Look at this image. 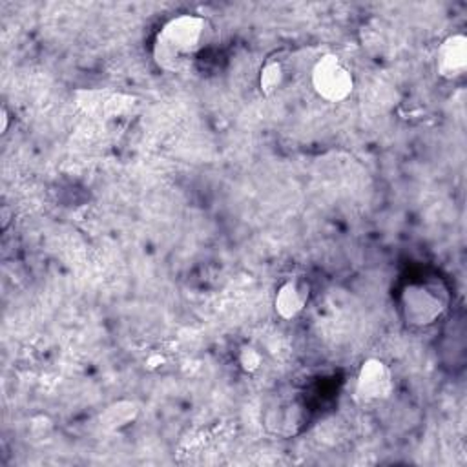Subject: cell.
I'll return each instance as SVG.
<instances>
[{
    "label": "cell",
    "instance_id": "1",
    "mask_svg": "<svg viewBox=\"0 0 467 467\" xmlns=\"http://www.w3.org/2000/svg\"><path fill=\"white\" fill-rule=\"evenodd\" d=\"M213 26L199 13H179L168 18L151 42V60L166 73H184L212 46Z\"/></svg>",
    "mask_w": 467,
    "mask_h": 467
},
{
    "label": "cell",
    "instance_id": "2",
    "mask_svg": "<svg viewBox=\"0 0 467 467\" xmlns=\"http://www.w3.org/2000/svg\"><path fill=\"white\" fill-rule=\"evenodd\" d=\"M451 306V290L441 277L429 275L407 281L398 296L401 319L414 328H427L440 321Z\"/></svg>",
    "mask_w": 467,
    "mask_h": 467
},
{
    "label": "cell",
    "instance_id": "3",
    "mask_svg": "<svg viewBox=\"0 0 467 467\" xmlns=\"http://www.w3.org/2000/svg\"><path fill=\"white\" fill-rule=\"evenodd\" d=\"M310 84L319 99L337 104L352 95L356 78L352 69L337 55L325 53L310 69Z\"/></svg>",
    "mask_w": 467,
    "mask_h": 467
},
{
    "label": "cell",
    "instance_id": "4",
    "mask_svg": "<svg viewBox=\"0 0 467 467\" xmlns=\"http://www.w3.org/2000/svg\"><path fill=\"white\" fill-rule=\"evenodd\" d=\"M394 392V374L379 358H367L356 374L354 398L359 405H376Z\"/></svg>",
    "mask_w": 467,
    "mask_h": 467
},
{
    "label": "cell",
    "instance_id": "5",
    "mask_svg": "<svg viewBox=\"0 0 467 467\" xmlns=\"http://www.w3.org/2000/svg\"><path fill=\"white\" fill-rule=\"evenodd\" d=\"M467 71V36L452 33L445 36L436 51V73L445 80H458Z\"/></svg>",
    "mask_w": 467,
    "mask_h": 467
},
{
    "label": "cell",
    "instance_id": "6",
    "mask_svg": "<svg viewBox=\"0 0 467 467\" xmlns=\"http://www.w3.org/2000/svg\"><path fill=\"white\" fill-rule=\"evenodd\" d=\"M306 421L305 416V405L294 398L277 400L266 414H265V425L266 429L275 436H294L297 434Z\"/></svg>",
    "mask_w": 467,
    "mask_h": 467
},
{
    "label": "cell",
    "instance_id": "7",
    "mask_svg": "<svg viewBox=\"0 0 467 467\" xmlns=\"http://www.w3.org/2000/svg\"><path fill=\"white\" fill-rule=\"evenodd\" d=\"M310 301V283L305 277L285 279L274 296V310L281 319H296Z\"/></svg>",
    "mask_w": 467,
    "mask_h": 467
},
{
    "label": "cell",
    "instance_id": "8",
    "mask_svg": "<svg viewBox=\"0 0 467 467\" xmlns=\"http://www.w3.org/2000/svg\"><path fill=\"white\" fill-rule=\"evenodd\" d=\"M140 416V407L133 400H117L102 409L99 414V423L108 432L122 431L133 425Z\"/></svg>",
    "mask_w": 467,
    "mask_h": 467
},
{
    "label": "cell",
    "instance_id": "9",
    "mask_svg": "<svg viewBox=\"0 0 467 467\" xmlns=\"http://www.w3.org/2000/svg\"><path fill=\"white\" fill-rule=\"evenodd\" d=\"M286 82V67L279 57H268L259 69V89L263 95H275Z\"/></svg>",
    "mask_w": 467,
    "mask_h": 467
},
{
    "label": "cell",
    "instance_id": "10",
    "mask_svg": "<svg viewBox=\"0 0 467 467\" xmlns=\"http://www.w3.org/2000/svg\"><path fill=\"white\" fill-rule=\"evenodd\" d=\"M237 363L241 367L243 372L246 374H254L261 368L263 365V354L257 347L246 343L243 347H239V352H237Z\"/></svg>",
    "mask_w": 467,
    "mask_h": 467
},
{
    "label": "cell",
    "instance_id": "11",
    "mask_svg": "<svg viewBox=\"0 0 467 467\" xmlns=\"http://www.w3.org/2000/svg\"><path fill=\"white\" fill-rule=\"evenodd\" d=\"M0 119H2L0 133H2V135H5V133H7V130H9V111H7V108H5V106H2V109H0Z\"/></svg>",
    "mask_w": 467,
    "mask_h": 467
},
{
    "label": "cell",
    "instance_id": "12",
    "mask_svg": "<svg viewBox=\"0 0 467 467\" xmlns=\"http://www.w3.org/2000/svg\"><path fill=\"white\" fill-rule=\"evenodd\" d=\"M0 217H2V230H7L9 221H11V213H9L7 206H2V213H0Z\"/></svg>",
    "mask_w": 467,
    "mask_h": 467
}]
</instances>
